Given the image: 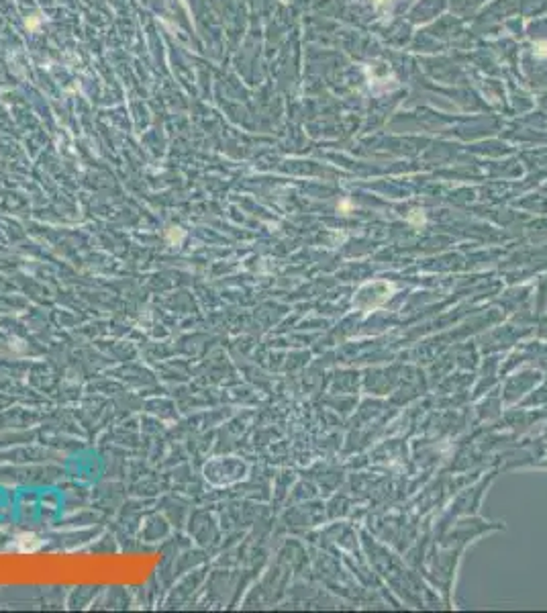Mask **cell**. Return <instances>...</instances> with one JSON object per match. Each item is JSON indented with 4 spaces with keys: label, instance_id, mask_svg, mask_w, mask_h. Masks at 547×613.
<instances>
[{
    "label": "cell",
    "instance_id": "6da1fadb",
    "mask_svg": "<svg viewBox=\"0 0 547 613\" xmlns=\"http://www.w3.org/2000/svg\"><path fill=\"white\" fill-rule=\"evenodd\" d=\"M17 542H19L17 548H19L21 552H33V550L39 548V540H35V536H23V538H19Z\"/></svg>",
    "mask_w": 547,
    "mask_h": 613
},
{
    "label": "cell",
    "instance_id": "7a4b0ae2",
    "mask_svg": "<svg viewBox=\"0 0 547 613\" xmlns=\"http://www.w3.org/2000/svg\"><path fill=\"white\" fill-rule=\"evenodd\" d=\"M182 237H184V233L178 227H172L170 229V243H180L182 241Z\"/></svg>",
    "mask_w": 547,
    "mask_h": 613
},
{
    "label": "cell",
    "instance_id": "3957f363",
    "mask_svg": "<svg viewBox=\"0 0 547 613\" xmlns=\"http://www.w3.org/2000/svg\"><path fill=\"white\" fill-rule=\"evenodd\" d=\"M39 21H41V17H39V15H35V17H33L31 21H27V27H29L31 31H35L37 27H39Z\"/></svg>",
    "mask_w": 547,
    "mask_h": 613
},
{
    "label": "cell",
    "instance_id": "277c9868",
    "mask_svg": "<svg viewBox=\"0 0 547 613\" xmlns=\"http://www.w3.org/2000/svg\"><path fill=\"white\" fill-rule=\"evenodd\" d=\"M378 2H382V0H378Z\"/></svg>",
    "mask_w": 547,
    "mask_h": 613
}]
</instances>
